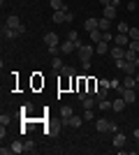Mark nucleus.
<instances>
[{
  "label": "nucleus",
  "instance_id": "1",
  "mask_svg": "<svg viewBox=\"0 0 139 155\" xmlns=\"http://www.w3.org/2000/svg\"><path fill=\"white\" fill-rule=\"evenodd\" d=\"M74 16H72V12L70 9H58V12H53V23H70Z\"/></svg>",
  "mask_w": 139,
  "mask_h": 155
},
{
  "label": "nucleus",
  "instance_id": "2",
  "mask_svg": "<svg viewBox=\"0 0 139 155\" xmlns=\"http://www.w3.org/2000/svg\"><path fill=\"white\" fill-rule=\"evenodd\" d=\"M5 28H16V30H19L21 35L26 32V26H23V23H21V19H19V16H14V14L5 19Z\"/></svg>",
  "mask_w": 139,
  "mask_h": 155
},
{
  "label": "nucleus",
  "instance_id": "3",
  "mask_svg": "<svg viewBox=\"0 0 139 155\" xmlns=\"http://www.w3.org/2000/svg\"><path fill=\"white\" fill-rule=\"evenodd\" d=\"M77 53H79L81 60H91V56H95V46L91 44H81L79 49H77Z\"/></svg>",
  "mask_w": 139,
  "mask_h": 155
},
{
  "label": "nucleus",
  "instance_id": "4",
  "mask_svg": "<svg viewBox=\"0 0 139 155\" xmlns=\"http://www.w3.org/2000/svg\"><path fill=\"white\" fill-rule=\"evenodd\" d=\"M74 116V111H72V107H60V125H67L70 123V118Z\"/></svg>",
  "mask_w": 139,
  "mask_h": 155
},
{
  "label": "nucleus",
  "instance_id": "5",
  "mask_svg": "<svg viewBox=\"0 0 139 155\" xmlns=\"http://www.w3.org/2000/svg\"><path fill=\"white\" fill-rule=\"evenodd\" d=\"M95 130H98V132H111V120L98 118V120H95Z\"/></svg>",
  "mask_w": 139,
  "mask_h": 155
},
{
  "label": "nucleus",
  "instance_id": "6",
  "mask_svg": "<svg viewBox=\"0 0 139 155\" xmlns=\"http://www.w3.org/2000/svg\"><path fill=\"white\" fill-rule=\"evenodd\" d=\"M121 97H123L127 104H134V102H137V93H134V88H123Z\"/></svg>",
  "mask_w": 139,
  "mask_h": 155
},
{
  "label": "nucleus",
  "instance_id": "7",
  "mask_svg": "<svg viewBox=\"0 0 139 155\" xmlns=\"http://www.w3.org/2000/svg\"><path fill=\"white\" fill-rule=\"evenodd\" d=\"M127 143V137L123 132H114V148H123Z\"/></svg>",
  "mask_w": 139,
  "mask_h": 155
},
{
  "label": "nucleus",
  "instance_id": "8",
  "mask_svg": "<svg viewBox=\"0 0 139 155\" xmlns=\"http://www.w3.org/2000/svg\"><path fill=\"white\" fill-rule=\"evenodd\" d=\"M44 44L46 46H58L60 44V37L56 35V32H46V35H44Z\"/></svg>",
  "mask_w": 139,
  "mask_h": 155
},
{
  "label": "nucleus",
  "instance_id": "9",
  "mask_svg": "<svg viewBox=\"0 0 139 155\" xmlns=\"http://www.w3.org/2000/svg\"><path fill=\"white\" fill-rule=\"evenodd\" d=\"M114 56V60H121V58H125V46H111V51H109Z\"/></svg>",
  "mask_w": 139,
  "mask_h": 155
},
{
  "label": "nucleus",
  "instance_id": "10",
  "mask_svg": "<svg viewBox=\"0 0 139 155\" xmlns=\"http://www.w3.org/2000/svg\"><path fill=\"white\" fill-rule=\"evenodd\" d=\"M19 35H21V32L16 30V28H5V26H2V37H5V39H16Z\"/></svg>",
  "mask_w": 139,
  "mask_h": 155
},
{
  "label": "nucleus",
  "instance_id": "11",
  "mask_svg": "<svg viewBox=\"0 0 139 155\" xmlns=\"http://www.w3.org/2000/svg\"><path fill=\"white\" fill-rule=\"evenodd\" d=\"M114 44H116V46H125V49H127V44H130V37H127V35H121V32H118V35H114Z\"/></svg>",
  "mask_w": 139,
  "mask_h": 155
},
{
  "label": "nucleus",
  "instance_id": "12",
  "mask_svg": "<svg viewBox=\"0 0 139 155\" xmlns=\"http://www.w3.org/2000/svg\"><path fill=\"white\" fill-rule=\"evenodd\" d=\"M60 51L65 53H72V51H77V46H74V42H70V39H65V42H60Z\"/></svg>",
  "mask_w": 139,
  "mask_h": 155
},
{
  "label": "nucleus",
  "instance_id": "13",
  "mask_svg": "<svg viewBox=\"0 0 139 155\" xmlns=\"http://www.w3.org/2000/svg\"><path fill=\"white\" fill-rule=\"evenodd\" d=\"M98 26H100V19H93V16H91V19H86V23H84V28H86L88 32L98 30Z\"/></svg>",
  "mask_w": 139,
  "mask_h": 155
},
{
  "label": "nucleus",
  "instance_id": "14",
  "mask_svg": "<svg viewBox=\"0 0 139 155\" xmlns=\"http://www.w3.org/2000/svg\"><path fill=\"white\" fill-rule=\"evenodd\" d=\"M125 100H123V97H116V100H114V102H111V109L114 111H123V109H125Z\"/></svg>",
  "mask_w": 139,
  "mask_h": 155
},
{
  "label": "nucleus",
  "instance_id": "15",
  "mask_svg": "<svg viewBox=\"0 0 139 155\" xmlns=\"http://www.w3.org/2000/svg\"><path fill=\"white\" fill-rule=\"evenodd\" d=\"M88 37H91L93 44H98V42H102V30H100V28H98V30H91V32H88Z\"/></svg>",
  "mask_w": 139,
  "mask_h": 155
},
{
  "label": "nucleus",
  "instance_id": "16",
  "mask_svg": "<svg viewBox=\"0 0 139 155\" xmlns=\"http://www.w3.org/2000/svg\"><path fill=\"white\" fill-rule=\"evenodd\" d=\"M137 86V79H134V74H127L125 79H123V88H134Z\"/></svg>",
  "mask_w": 139,
  "mask_h": 155
},
{
  "label": "nucleus",
  "instance_id": "17",
  "mask_svg": "<svg viewBox=\"0 0 139 155\" xmlns=\"http://www.w3.org/2000/svg\"><path fill=\"white\" fill-rule=\"evenodd\" d=\"M116 9H118V7L107 5V7H104V19H116Z\"/></svg>",
  "mask_w": 139,
  "mask_h": 155
},
{
  "label": "nucleus",
  "instance_id": "18",
  "mask_svg": "<svg viewBox=\"0 0 139 155\" xmlns=\"http://www.w3.org/2000/svg\"><path fill=\"white\" fill-rule=\"evenodd\" d=\"M95 102H98V97H95V95H88L86 100H84V109H95Z\"/></svg>",
  "mask_w": 139,
  "mask_h": 155
},
{
  "label": "nucleus",
  "instance_id": "19",
  "mask_svg": "<svg viewBox=\"0 0 139 155\" xmlns=\"http://www.w3.org/2000/svg\"><path fill=\"white\" fill-rule=\"evenodd\" d=\"M95 51L102 56V53H109L111 49H109V44H107V42H98V44H95Z\"/></svg>",
  "mask_w": 139,
  "mask_h": 155
},
{
  "label": "nucleus",
  "instance_id": "20",
  "mask_svg": "<svg viewBox=\"0 0 139 155\" xmlns=\"http://www.w3.org/2000/svg\"><path fill=\"white\" fill-rule=\"evenodd\" d=\"M67 125H70V127H81V125H84V116H72Z\"/></svg>",
  "mask_w": 139,
  "mask_h": 155
},
{
  "label": "nucleus",
  "instance_id": "21",
  "mask_svg": "<svg viewBox=\"0 0 139 155\" xmlns=\"http://www.w3.org/2000/svg\"><path fill=\"white\" fill-rule=\"evenodd\" d=\"M100 30L104 32V30H109V28H111V19H104V16H102V19H100Z\"/></svg>",
  "mask_w": 139,
  "mask_h": 155
},
{
  "label": "nucleus",
  "instance_id": "22",
  "mask_svg": "<svg viewBox=\"0 0 139 155\" xmlns=\"http://www.w3.org/2000/svg\"><path fill=\"white\" fill-rule=\"evenodd\" d=\"M51 67H53V70H56V72H60V70H63V67H65V65H63V60H60V56H56V58L51 60Z\"/></svg>",
  "mask_w": 139,
  "mask_h": 155
},
{
  "label": "nucleus",
  "instance_id": "23",
  "mask_svg": "<svg viewBox=\"0 0 139 155\" xmlns=\"http://www.w3.org/2000/svg\"><path fill=\"white\" fill-rule=\"evenodd\" d=\"M23 153H35V141H23Z\"/></svg>",
  "mask_w": 139,
  "mask_h": 155
},
{
  "label": "nucleus",
  "instance_id": "24",
  "mask_svg": "<svg viewBox=\"0 0 139 155\" xmlns=\"http://www.w3.org/2000/svg\"><path fill=\"white\" fill-rule=\"evenodd\" d=\"M51 7H53V12H58V9H65V2L63 0H51Z\"/></svg>",
  "mask_w": 139,
  "mask_h": 155
},
{
  "label": "nucleus",
  "instance_id": "25",
  "mask_svg": "<svg viewBox=\"0 0 139 155\" xmlns=\"http://www.w3.org/2000/svg\"><path fill=\"white\" fill-rule=\"evenodd\" d=\"M65 39H70V42H74V44H77V42H79V32H77V30H70Z\"/></svg>",
  "mask_w": 139,
  "mask_h": 155
},
{
  "label": "nucleus",
  "instance_id": "26",
  "mask_svg": "<svg viewBox=\"0 0 139 155\" xmlns=\"http://www.w3.org/2000/svg\"><path fill=\"white\" fill-rule=\"evenodd\" d=\"M60 74H63V77H67V79H70V77H74V67H67V65H65V67L60 70Z\"/></svg>",
  "mask_w": 139,
  "mask_h": 155
},
{
  "label": "nucleus",
  "instance_id": "27",
  "mask_svg": "<svg viewBox=\"0 0 139 155\" xmlns=\"http://www.w3.org/2000/svg\"><path fill=\"white\" fill-rule=\"evenodd\" d=\"M12 153H23V141H14L12 143Z\"/></svg>",
  "mask_w": 139,
  "mask_h": 155
},
{
  "label": "nucleus",
  "instance_id": "28",
  "mask_svg": "<svg viewBox=\"0 0 139 155\" xmlns=\"http://www.w3.org/2000/svg\"><path fill=\"white\" fill-rule=\"evenodd\" d=\"M134 58H137V51H132V49H125V60L134 63Z\"/></svg>",
  "mask_w": 139,
  "mask_h": 155
},
{
  "label": "nucleus",
  "instance_id": "29",
  "mask_svg": "<svg viewBox=\"0 0 139 155\" xmlns=\"http://www.w3.org/2000/svg\"><path fill=\"white\" fill-rule=\"evenodd\" d=\"M98 107H100L102 111H107V109H111V102H109V100H100V102H98Z\"/></svg>",
  "mask_w": 139,
  "mask_h": 155
},
{
  "label": "nucleus",
  "instance_id": "30",
  "mask_svg": "<svg viewBox=\"0 0 139 155\" xmlns=\"http://www.w3.org/2000/svg\"><path fill=\"white\" fill-rule=\"evenodd\" d=\"M127 30H130V26H127L125 21H121V23H118V32H121V35H127Z\"/></svg>",
  "mask_w": 139,
  "mask_h": 155
},
{
  "label": "nucleus",
  "instance_id": "31",
  "mask_svg": "<svg viewBox=\"0 0 139 155\" xmlns=\"http://www.w3.org/2000/svg\"><path fill=\"white\" fill-rule=\"evenodd\" d=\"M107 91H109V88H100V91L95 93V97H98V102H100V100H107Z\"/></svg>",
  "mask_w": 139,
  "mask_h": 155
},
{
  "label": "nucleus",
  "instance_id": "32",
  "mask_svg": "<svg viewBox=\"0 0 139 155\" xmlns=\"http://www.w3.org/2000/svg\"><path fill=\"white\" fill-rule=\"evenodd\" d=\"M127 37L130 39H139V28H130V30H127Z\"/></svg>",
  "mask_w": 139,
  "mask_h": 155
},
{
  "label": "nucleus",
  "instance_id": "33",
  "mask_svg": "<svg viewBox=\"0 0 139 155\" xmlns=\"http://www.w3.org/2000/svg\"><path fill=\"white\" fill-rule=\"evenodd\" d=\"M102 42H107V44H109V42H114V35H111L109 30H104V32H102Z\"/></svg>",
  "mask_w": 139,
  "mask_h": 155
},
{
  "label": "nucleus",
  "instance_id": "34",
  "mask_svg": "<svg viewBox=\"0 0 139 155\" xmlns=\"http://www.w3.org/2000/svg\"><path fill=\"white\" fill-rule=\"evenodd\" d=\"M127 49H132V51H137V53H139V39H130Z\"/></svg>",
  "mask_w": 139,
  "mask_h": 155
},
{
  "label": "nucleus",
  "instance_id": "35",
  "mask_svg": "<svg viewBox=\"0 0 139 155\" xmlns=\"http://www.w3.org/2000/svg\"><path fill=\"white\" fill-rule=\"evenodd\" d=\"M93 118H95L93 109H84V120H93Z\"/></svg>",
  "mask_w": 139,
  "mask_h": 155
},
{
  "label": "nucleus",
  "instance_id": "36",
  "mask_svg": "<svg viewBox=\"0 0 139 155\" xmlns=\"http://www.w3.org/2000/svg\"><path fill=\"white\" fill-rule=\"evenodd\" d=\"M9 120H12V118L7 116V114H2V116H0V125H2V127H7V125H9Z\"/></svg>",
  "mask_w": 139,
  "mask_h": 155
},
{
  "label": "nucleus",
  "instance_id": "37",
  "mask_svg": "<svg viewBox=\"0 0 139 155\" xmlns=\"http://www.w3.org/2000/svg\"><path fill=\"white\" fill-rule=\"evenodd\" d=\"M49 53H51L53 58H56L58 53H63V51H60V44H58V46H49Z\"/></svg>",
  "mask_w": 139,
  "mask_h": 155
},
{
  "label": "nucleus",
  "instance_id": "38",
  "mask_svg": "<svg viewBox=\"0 0 139 155\" xmlns=\"http://www.w3.org/2000/svg\"><path fill=\"white\" fill-rule=\"evenodd\" d=\"M127 9H130V12H134V9H137V0H130V2H127Z\"/></svg>",
  "mask_w": 139,
  "mask_h": 155
},
{
  "label": "nucleus",
  "instance_id": "39",
  "mask_svg": "<svg viewBox=\"0 0 139 155\" xmlns=\"http://www.w3.org/2000/svg\"><path fill=\"white\" fill-rule=\"evenodd\" d=\"M21 111H23V114H30V111H33V107H30V104H23V107H21Z\"/></svg>",
  "mask_w": 139,
  "mask_h": 155
},
{
  "label": "nucleus",
  "instance_id": "40",
  "mask_svg": "<svg viewBox=\"0 0 139 155\" xmlns=\"http://www.w3.org/2000/svg\"><path fill=\"white\" fill-rule=\"evenodd\" d=\"M81 67H84V70H91V60H81Z\"/></svg>",
  "mask_w": 139,
  "mask_h": 155
},
{
  "label": "nucleus",
  "instance_id": "41",
  "mask_svg": "<svg viewBox=\"0 0 139 155\" xmlns=\"http://www.w3.org/2000/svg\"><path fill=\"white\" fill-rule=\"evenodd\" d=\"M100 88H111V86H109V81H107V79H102V81H100Z\"/></svg>",
  "mask_w": 139,
  "mask_h": 155
},
{
  "label": "nucleus",
  "instance_id": "42",
  "mask_svg": "<svg viewBox=\"0 0 139 155\" xmlns=\"http://www.w3.org/2000/svg\"><path fill=\"white\" fill-rule=\"evenodd\" d=\"M100 5H102V7H107V5H111V0H100Z\"/></svg>",
  "mask_w": 139,
  "mask_h": 155
},
{
  "label": "nucleus",
  "instance_id": "43",
  "mask_svg": "<svg viewBox=\"0 0 139 155\" xmlns=\"http://www.w3.org/2000/svg\"><path fill=\"white\" fill-rule=\"evenodd\" d=\"M132 137H134V141H139V130H134V132H132Z\"/></svg>",
  "mask_w": 139,
  "mask_h": 155
},
{
  "label": "nucleus",
  "instance_id": "44",
  "mask_svg": "<svg viewBox=\"0 0 139 155\" xmlns=\"http://www.w3.org/2000/svg\"><path fill=\"white\" fill-rule=\"evenodd\" d=\"M134 79H137V84H139V70H137V72H134Z\"/></svg>",
  "mask_w": 139,
  "mask_h": 155
}]
</instances>
